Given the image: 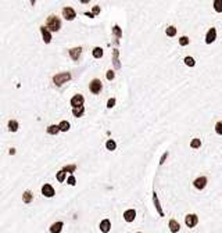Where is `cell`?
Returning <instances> with one entry per match:
<instances>
[{
	"label": "cell",
	"instance_id": "18",
	"mask_svg": "<svg viewBox=\"0 0 222 233\" xmlns=\"http://www.w3.org/2000/svg\"><path fill=\"white\" fill-rule=\"evenodd\" d=\"M83 112H85V108H83V106L76 107V108H74V110H72L74 116H82V115H83Z\"/></svg>",
	"mask_w": 222,
	"mask_h": 233
},
{
	"label": "cell",
	"instance_id": "25",
	"mask_svg": "<svg viewBox=\"0 0 222 233\" xmlns=\"http://www.w3.org/2000/svg\"><path fill=\"white\" fill-rule=\"evenodd\" d=\"M201 146V142H200V139H193L192 140V143H190V147L193 148H199Z\"/></svg>",
	"mask_w": 222,
	"mask_h": 233
},
{
	"label": "cell",
	"instance_id": "5",
	"mask_svg": "<svg viewBox=\"0 0 222 233\" xmlns=\"http://www.w3.org/2000/svg\"><path fill=\"white\" fill-rule=\"evenodd\" d=\"M63 15H64V18H65V19L72 21V19L76 17V13H75V10L71 8V7H64L63 8Z\"/></svg>",
	"mask_w": 222,
	"mask_h": 233
},
{
	"label": "cell",
	"instance_id": "15",
	"mask_svg": "<svg viewBox=\"0 0 222 233\" xmlns=\"http://www.w3.org/2000/svg\"><path fill=\"white\" fill-rule=\"evenodd\" d=\"M179 229H181V226H179V223L175 221V219H171L169 221V230H171L172 233H178Z\"/></svg>",
	"mask_w": 222,
	"mask_h": 233
},
{
	"label": "cell",
	"instance_id": "4",
	"mask_svg": "<svg viewBox=\"0 0 222 233\" xmlns=\"http://www.w3.org/2000/svg\"><path fill=\"white\" fill-rule=\"evenodd\" d=\"M89 87H90V92L93 93V95H97V93H100V90H101V80L100 79H93Z\"/></svg>",
	"mask_w": 222,
	"mask_h": 233
},
{
	"label": "cell",
	"instance_id": "6",
	"mask_svg": "<svg viewBox=\"0 0 222 233\" xmlns=\"http://www.w3.org/2000/svg\"><path fill=\"white\" fill-rule=\"evenodd\" d=\"M83 104V96L82 95H75L71 99V106L74 107V108H76V107H81Z\"/></svg>",
	"mask_w": 222,
	"mask_h": 233
},
{
	"label": "cell",
	"instance_id": "21",
	"mask_svg": "<svg viewBox=\"0 0 222 233\" xmlns=\"http://www.w3.org/2000/svg\"><path fill=\"white\" fill-rule=\"evenodd\" d=\"M8 131H10V132H17L18 131V122L17 121H10V122H8Z\"/></svg>",
	"mask_w": 222,
	"mask_h": 233
},
{
	"label": "cell",
	"instance_id": "11",
	"mask_svg": "<svg viewBox=\"0 0 222 233\" xmlns=\"http://www.w3.org/2000/svg\"><path fill=\"white\" fill-rule=\"evenodd\" d=\"M81 53H82V47H74L70 50V56L74 61H78V58L81 57Z\"/></svg>",
	"mask_w": 222,
	"mask_h": 233
},
{
	"label": "cell",
	"instance_id": "23",
	"mask_svg": "<svg viewBox=\"0 0 222 233\" xmlns=\"http://www.w3.org/2000/svg\"><path fill=\"white\" fill-rule=\"evenodd\" d=\"M106 147H107V150H110V151H112V150H115V147H117V144H115V142L114 140H107V143H106Z\"/></svg>",
	"mask_w": 222,
	"mask_h": 233
},
{
	"label": "cell",
	"instance_id": "19",
	"mask_svg": "<svg viewBox=\"0 0 222 233\" xmlns=\"http://www.w3.org/2000/svg\"><path fill=\"white\" fill-rule=\"evenodd\" d=\"M57 126H59V131H61V132L70 131V122H67V121L60 122V125H57Z\"/></svg>",
	"mask_w": 222,
	"mask_h": 233
},
{
	"label": "cell",
	"instance_id": "7",
	"mask_svg": "<svg viewBox=\"0 0 222 233\" xmlns=\"http://www.w3.org/2000/svg\"><path fill=\"white\" fill-rule=\"evenodd\" d=\"M42 194L46 197H53L54 196V189L51 184H43V187H42Z\"/></svg>",
	"mask_w": 222,
	"mask_h": 233
},
{
	"label": "cell",
	"instance_id": "29",
	"mask_svg": "<svg viewBox=\"0 0 222 233\" xmlns=\"http://www.w3.org/2000/svg\"><path fill=\"white\" fill-rule=\"evenodd\" d=\"M76 169V165H70V167H65V168H64V172H74V171H75Z\"/></svg>",
	"mask_w": 222,
	"mask_h": 233
},
{
	"label": "cell",
	"instance_id": "35",
	"mask_svg": "<svg viewBox=\"0 0 222 233\" xmlns=\"http://www.w3.org/2000/svg\"><path fill=\"white\" fill-rule=\"evenodd\" d=\"M99 11H100V7H99V6H95V7H93V13H90V14L95 15V14H97Z\"/></svg>",
	"mask_w": 222,
	"mask_h": 233
},
{
	"label": "cell",
	"instance_id": "22",
	"mask_svg": "<svg viewBox=\"0 0 222 233\" xmlns=\"http://www.w3.org/2000/svg\"><path fill=\"white\" fill-rule=\"evenodd\" d=\"M59 126L57 125H50L49 128H47V133H50V135H57L59 133Z\"/></svg>",
	"mask_w": 222,
	"mask_h": 233
},
{
	"label": "cell",
	"instance_id": "27",
	"mask_svg": "<svg viewBox=\"0 0 222 233\" xmlns=\"http://www.w3.org/2000/svg\"><path fill=\"white\" fill-rule=\"evenodd\" d=\"M64 179H65V172H64V171H60V172L57 173V180H59V182H64Z\"/></svg>",
	"mask_w": 222,
	"mask_h": 233
},
{
	"label": "cell",
	"instance_id": "32",
	"mask_svg": "<svg viewBox=\"0 0 222 233\" xmlns=\"http://www.w3.org/2000/svg\"><path fill=\"white\" fill-rule=\"evenodd\" d=\"M75 182H76V180H75V178H74V176H70L68 180H67V183L71 184V186H74V184H75Z\"/></svg>",
	"mask_w": 222,
	"mask_h": 233
},
{
	"label": "cell",
	"instance_id": "8",
	"mask_svg": "<svg viewBox=\"0 0 222 233\" xmlns=\"http://www.w3.org/2000/svg\"><path fill=\"white\" fill-rule=\"evenodd\" d=\"M135 218H136V211L135 210H126L124 212V219L126 222H133Z\"/></svg>",
	"mask_w": 222,
	"mask_h": 233
},
{
	"label": "cell",
	"instance_id": "24",
	"mask_svg": "<svg viewBox=\"0 0 222 233\" xmlns=\"http://www.w3.org/2000/svg\"><path fill=\"white\" fill-rule=\"evenodd\" d=\"M165 32H167L168 36H175V35H176V28L175 27H168L165 29Z\"/></svg>",
	"mask_w": 222,
	"mask_h": 233
},
{
	"label": "cell",
	"instance_id": "20",
	"mask_svg": "<svg viewBox=\"0 0 222 233\" xmlns=\"http://www.w3.org/2000/svg\"><path fill=\"white\" fill-rule=\"evenodd\" d=\"M93 57H95V58H101L103 57V49L101 47H95V49H93Z\"/></svg>",
	"mask_w": 222,
	"mask_h": 233
},
{
	"label": "cell",
	"instance_id": "34",
	"mask_svg": "<svg viewBox=\"0 0 222 233\" xmlns=\"http://www.w3.org/2000/svg\"><path fill=\"white\" fill-rule=\"evenodd\" d=\"M221 126H222L221 122H218L217 126H215V128H217V133H218V135H221V133H222V129H221Z\"/></svg>",
	"mask_w": 222,
	"mask_h": 233
},
{
	"label": "cell",
	"instance_id": "17",
	"mask_svg": "<svg viewBox=\"0 0 222 233\" xmlns=\"http://www.w3.org/2000/svg\"><path fill=\"white\" fill-rule=\"evenodd\" d=\"M32 199H34V194H32L31 192H25L24 194H22V200H24L25 204H29L32 201Z\"/></svg>",
	"mask_w": 222,
	"mask_h": 233
},
{
	"label": "cell",
	"instance_id": "31",
	"mask_svg": "<svg viewBox=\"0 0 222 233\" xmlns=\"http://www.w3.org/2000/svg\"><path fill=\"white\" fill-rule=\"evenodd\" d=\"M114 104H115V99H110L107 101V107L108 108H112V107H114Z\"/></svg>",
	"mask_w": 222,
	"mask_h": 233
},
{
	"label": "cell",
	"instance_id": "14",
	"mask_svg": "<svg viewBox=\"0 0 222 233\" xmlns=\"http://www.w3.org/2000/svg\"><path fill=\"white\" fill-rule=\"evenodd\" d=\"M63 226H64L63 222H56V223H53V225L50 226V232H51V233H60L61 230H63Z\"/></svg>",
	"mask_w": 222,
	"mask_h": 233
},
{
	"label": "cell",
	"instance_id": "26",
	"mask_svg": "<svg viewBox=\"0 0 222 233\" xmlns=\"http://www.w3.org/2000/svg\"><path fill=\"white\" fill-rule=\"evenodd\" d=\"M179 44L181 46H186V44H189V38L188 36H182L179 39Z\"/></svg>",
	"mask_w": 222,
	"mask_h": 233
},
{
	"label": "cell",
	"instance_id": "36",
	"mask_svg": "<svg viewBox=\"0 0 222 233\" xmlns=\"http://www.w3.org/2000/svg\"><path fill=\"white\" fill-rule=\"evenodd\" d=\"M167 157H168V153H165V154H164L163 157H161V161H160V164H164V161H165Z\"/></svg>",
	"mask_w": 222,
	"mask_h": 233
},
{
	"label": "cell",
	"instance_id": "2",
	"mask_svg": "<svg viewBox=\"0 0 222 233\" xmlns=\"http://www.w3.org/2000/svg\"><path fill=\"white\" fill-rule=\"evenodd\" d=\"M71 79V74L70 72H61V74H57V75L53 76V82L56 83L57 86H61L63 83H65L67 80Z\"/></svg>",
	"mask_w": 222,
	"mask_h": 233
},
{
	"label": "cell",
	"instance_id": "33",
	"mask_svg": "<svg viewBox=\"0 0 222 233\" xmlns=\"http://www.w3.org/2000/svg\"><path fill=\"white\" fill-rule=\"evenodd\" d=\"M107 79L108 80L114 79V71H108V72H107Z\"/></svg>",
	"mask_w": 222,
	"mask_h": 233
},
{
	"label": "cell",
	"instance_id": "9",
	"mask_svg": "<svg viewBox=\"0 0 222 233\" xmlns=\"http://www.w3.org/2000/svg\"><path fill=\"white\" fill-rule=\"evenodd\" d=\"M217 39V29L215 28H211L210 31L207 32V36H205V42H207L208 44L210 43H212V42Z\"/></svg>",
	"mask_w": 222,
	"mask_h": 233
},
{
	"label": "cell",
	"instance_id": "12",
	"mask_svg": "<svg viewBox=\"0 0 222 233\" xmlns=\"http://www.w3.org/2000/svg\"><path fill=\"white\" fill-rule=\"evenodd\" d=\"M111 229V222L108 221V219H103V221L100 222V230L103 233H108Z\"/></svg>",
	"mask_w": 222,
	"mask_h": 233
},
{
	"label": "cell",
	"instance_id": "13",
	"mask_svg": "<svg viewBox=\"0 0 222 233\" xmlns=\"http://www.w3.org/2000/svg\"><path fill=\"white\" fill-rule=\"evenodd\" d=\"M40 32H42V36H43V40H44V43H50V40H51V35H50V32L47 31L44 27H40Z\"/></svg>",
	"mask_w": 222,
	"mask_h": 233
},
{
	"label": "cell",
	"instance_id": "3",
	"mask_svg": "<svg viewBox=\"0 0 222 233\" xmlns=\"http://www.w3.org/2000/svg\"><path fill=\"white\" fill-rule=\"evenodd\" d=\"M185 223H186V226H189V228H194V226L199 223V216L196 215V214H189V215H186V218H185Z\"/></svg>",
	"mask_w": 222,
	"mask_h": 233
},
{
	"label": "cell",
	"instance_id": "28",
	"mask_svg": "<svg viewBox=\"0 0 222 233\" xmlns=\"http://www.w3.org/2000/svg\"><path fill=\"white\" fill-rule=\"evenodd\" d=\"M185 64H186V65H189V67H193V65H194V60H193L192 57H186L185 58Z\"/></svg>",
	"mask_w": 222,
	"mask_h": 233
},
{
	"label": "cell",
	"instance_id": "16",
	"mask_svg": "<svg viewBox=\"0 0 222 233\" xmlns=\"http://www.w3.org/2000/svg\"><path fill=\"white\" fill-rule=\"evenodd\" d=\"M153 200H154V205H156V208H157V212H158L161 216H164V212L161 210V205H160V203H158V197H157L156 192H154V194H153Z\"/></svg>",
	"mask_w": 222,
	"mask_h": 233
},
{
	"label": "cell",
	"instance_id": "30",
	"mask_svg": "<svg viewBox=\"0 0 222 233\" xmlns=\"http://www.w3.org/2000/svg\"><path fill=\"white\" fill-rule=\"evenodd\" d=\"M112 31H114V34L117 35L118 38H121L122 36V32H121V29H120V27H117V25H115L114 27V29H112Z\"/></svg>",
	"mask_w": 222,
	"mask_h": 233
},
{
	"label": "cell",
	"instance_id": "1",
	"mask_svg": "<svg viewBox=\"0 0 222 233\" xmlns=\"http://www.w3.org/2000/svg\"><path fill=\"white\" fill-rule=\"evenodd\" d=\"M47 31H51V32H57L60 31L61 28V21L59 19V17H56V15H50L49 18H47V22H46V27Z\"/></svg>",
	"mask_w": 222,
	"mask_h": 233
},
{
	"label": "cell",
	"instance_id": "10",
	"mask_svg": "<svg viewBox=\"0 0 222 233\" xmlns=\"http://www.w3.org/2000/svg\"><path fill=\"white\" fill-rule=\"evenodd\" d=\"M205 184H207V178L201 176V178H197V179L194 180V187L199 190H203L205 187Z\"/></svg>",
	"mask_w": 222,
	"mask_h": 233
}]
</instances>
